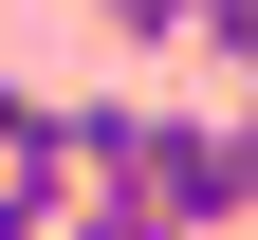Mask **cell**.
Returning <instances> with one entry per match:
<instances>
[{"mask_svg": "<svg viewBox=\"0 0 258 240\" xmlns=\"http://www.w3.org/2000/svg\"><path fill=\"white\" fill-rule=\"evenodd\" d=\"M55 240H203V222H148V203H111V185H74V203H55Z\"/></svg>", "mask_w": 258, "mask_h": 240, "instance_id": "1", "label": "cell"}, {"mask_svg": "<svg viewBox=\"0 0 258 240\" xmlns=\"http://www.w3.org/2000/svg\"><path fill=\"white\" fill-rule=\"evenodd\" d=\"M0 166H55V92H19V74H0Z\"/></svg>", "mask_w": 258, "mask_h": 240, "instance_id": "2", "label": "cell"}, {"mask_svg": "<svg viewBox=\"0 0 258 240\" xmlns=\"http://www.w3.org/2000/svg\"><path fill=\"white\" fill-rule=\"evenodd\" d=\"M184 37H221V56H240V92H258V0H184Z\"/></svg>", "mask_w": 258, "mask_h": 240, "instance_id": "3", "label": "cell"}, {"mask_svg": "<svg viewBox=\"0 0 258 240\" xmlns=\"http://www.w3.org/2000/svg\"><path fill=\"white\" fill-rule=\"evenodd\" d=\"M92 19H111L129 56H166V37H184V0H92Z\"/></svg>", "mask_w": 258, "mask_h": 240, "instance_id": "4", "label": "cell"}, {"mask_svg": "<svg viewBox=\"0 0 258 240\" xmlns=\"http://www.w3.org/2000/svg\"><path fill=\"white\" fill-rule=\"evenodd\" d=\"M240 203H258V92H240Z\"/></svg>", "mask_w": 258, "mask_h": 240, "instance_id": "5", "label": "cell"}]
</instances>
